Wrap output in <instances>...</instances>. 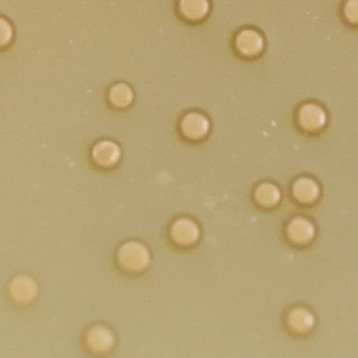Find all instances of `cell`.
Here are the masks:
<instances>
[{
	"label": "cell",
	"mask_w": 358,
	"mask_h": 358,
	"mask_svg": "<svg viewBox=\"0 0 358 358\" xmlns=\"http://www.w3.org/2000/svg\"><path fill=\"white\" fill-rule=\"evenodd\" d=\"M117 259L119 265L125 271L137 273L143 271L150 265V253L145 245L131 241L120 247Z\"/></svg>",
	"instance_id": "cell-1"
},
{
	"label": "cell",
	"mask_w": 358,
	"mask_h": 358,
	"mask_svg": "<svg viewBox=\"0 0 358 358\" xmlns=\"http://www.w3.org/2000/svg\"><path fill=\"white\" fill-rule=\"evenodd\" d=\"M9 293L15 303L20 305H29L36 299L38 286L31 276L22 274L14 278L10 282Z\"/></svg>",
	"instance_id": "cell-2"
},
{
	"label": "cell",
	"mask_w": 358,
	"mask_h": 358,
	"mask_svg": "<svg viewBox=\"0 0 358 358\" xmlns=\"http://www.w3.org/2000/svg\"><path fill=\"white\" fill-rule=\"evenodd\" d=\"M115 334L108 327L97 324L87 331L85 341L87 347L96 353H106L115 345Z\"/></svg>",
	"instance_id": "cell-3"
},
{
	"label": "cell",
	"mask_w": 358,
	"mask_h": 358,
	"mask_svg": "<svg viewBox=\"0 0 358 358\" xmlns=\"http://www.w3.org/2000/svg\"><path fill=\"white\" fill-rule=\"evenodd\" d=\"M171 234L177 244L189 246L194 244L200 238V228L192 220L181 217L171 226Z\"/></svg>",
	"instance_id": "cell-4"
},
{
	"label": "cell",
	"mask_w": 358,
	"mask_h": 358,
	"mask_svg": "<svg viewBox=\"0 0 358 358\" xmlns=\"http://www.w3.org/2000/svg\"><path fill=\"white\" fill-rule=\"evenodd\" d=\"M94 161L102 167H112L121 158L120 148L112 141H101L96 144L92 152Z\"/></svg>",
	"instance_id": "cell-5"
},
{
	"label": "cell",
	"mask_w": 358,
	"mask_h": 358,
	"mask_svg": "<svg viewBox=\"0 0 358 358\" xmlns=\"http://www.w3.org/2000/svg\"><path fill=\"white\" fill-rule=\"evenodd\" d=\"M299 120L303 129L316 131L324 127L326 114L324 110L316 104L308 103L299 110Z\"/></svg>",
	"instance_id": "cell-6"
},
{
	"label": "cell",
	"mask_w": 358,
	"mask_h": 358,
	"mask_svg": "<svg viewBox=\"0 0 358 358\" xmlns=\"http://www.w3.org/2000/svg\"><path fill=\"white\" fill-rule=\"evenodd\" d=\"M236 47L241 53L246 56H255L264 49V39L253 30H245L236 38Z\"/></svg>",
	"instance_id": "cell-7"
},
{
	"label": "cell",
	"mask_w": 358,
	"mask_h": 358,
	"mask_svg": "<svg viewBox=\"0 0 358 358\" xmlns=\"http://www.w3.org/2000/svg\"><path fill=\"white\" fill-rule=\"evenodd\" d=\"M209 122L200 114H190L182 122V131L189 139H201L208 133Z\"/></svg>",
	"instance_id": "cell-8"
},
{
	"label": "cell",
	"mask_w": 358,
	"mask_h": 358,
	"mask_svg": "<svg viewBox=\"0 0 358 358\" xmlns=\"http://www.w3.org/2000/svg\"><path fill=\"white\" fill-rule=\"evenodd\" d=\"M343 15L352 24H358V0H348L343 7Z\"/></svg>",
	"instance_id": "cell-9"
}]
</instances>
